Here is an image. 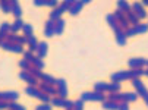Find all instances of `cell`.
<instances>
[{"label": "cell", "instance_id": "48", "mask_svg": "<svg viewBox=\"0 0 148 110\" xmlns=\"http://www.w3.org/2000/svg\"><path fill=\"white\" fill-rule=\"evenodd\" d=\"M145 75H147V76H148V69H147V71H145Z\"/></svg>", "mask_w": 148, "mask_h": 110}, {"label": "cell", "instance_id": "27", "mask_svg": "<svg viewBox=\"0 0 148 110\" xmlns=\"http://www.w3.org/2000/svg\"><path fill=\"white\" fill-rule=\"evenodd\" d=\"M62 13H63V10L57 6L56 9H53L51 12H50V21H53V22H57L59 19H62Z\"/></svg>", "mask_w": 148, "mask_h": 110}, {"label": "cell", "instance_id": "34", "mask_svg": "<svg viewBox=\"0 0 148 110\" xmlns=\"http://www.w3.org/2000/svg\"><path fill=\"white\" fill-rule=\"evenodd\" d=\"M63 30H65V21H63V19H59V21L56 22V35L63 34Z\"/></svg>", "mask_w": 148, "mask_h": 110}, {"label": "cell", "instance_id": "17", "mask_svg": "<svg viewBox=\"0 0 148 110\" xmlns=\"http://www.w3.org/2000/svg\"><path fill=\"white\" fill-rule=\"evenodd\" d=\"M34 5L35 6H49V8H53V9H56L59 6V3L56 0H34Z\"/></svg>", "mask_w": 148, "mask_h": 110}, {"label": "cell", "instance_id": "44", "mask_svg": "<svg viewBox=\"0 0 148 110\" xmlns=\"http://www.w3.org/2000/svg\"><path fill=\"white\" fill-rule=\"evenodd\" d=\"M3 109H9V103L5 100H0V110H3Z\"/></svg>", "mask_w": 148, "mask_h": 110}, {"label": "cell", "instance_id": "30", "mask_svg": "<svg viewBox=\"0 0 148 110\" xmlns=\"http://www.w3.org/2000/svg\"><path fill=\"white\" fill-rule=\"evenodd\" d=\"M73 3H75V0H65V2H62L59 5V8L63 10V13H65V12H69L71 10V8L73 6Z\"/></svg>", "mask_w": 148, "mask_h": 110}, {"label": "cell", "instance_id": "25", "mask_svg": "<svg viewBox=\"0 0 148 110\" xmlns=\"http://www.w3.org/2000/svg\"><path fill=\"white\" fill-rule=\"evenodd\" d=\"M82 8H84V3H82V0H75V3H73V6L71 8V10H69V13L72 15V16H75V15H78L81 10H82Z\"/></svg>", "mask_w": 148, "mask_h": 110}, {"label": "cell", "instance_id": "10", "mask_svg": "<svg viewBox=\"0 0 148 110\" xmlns=\"http://www.w3.org/2000/svg\"><path fill=\"white\" fill-rule=\"evenodd\" d=\"M0 96H2V100L8 101V103H12V101H16L19 94L16 91H3V93H0Z\"/></svg>", "mask_w": 148, "mask_h": 110}, {"label": "cell", "instance_id": "47", "mask_svg": "<svg viewBox=\"0 0 148 110\" xmlns=\"http://www.w3.org/2000/svg\"><path fill=\"white\" fill-rule=\"evenodd\" d=\"M144 101H145V104H147V106H148V94H147V96H145V97H144Z\"/></svg>", "mask_w": 148, "mask_h": 110}, {"label": "cell", "instance_id": "38", "mask_svg": "<svg viewBox=\"0 0 148 110\" xmlns=\"http://www.w3.org/2000/svg\"><path fill=\"white\" fill-rule=\"evenodd\" d=\"M18 65H19V68H21V69H22V71H27V72L31 69V66H32V65H31L29 62H27L25 59L19 60V63H18Z\"/></svg>", "mask_w": 148, "mask_h": 110}, {"label": "cell", "instance_id": "42", "mask_svg": "<svg viewBox=\"0 0 148 110\" xmlns=\"http://www.w3.org/2000/svg\"><path fill=\"white\" fill-rule=\"evenodd\" d=\"M82 109H84V101L81 98L73 101V110H82Z\"/></svg>", "mask_w": 148, "mask_h": 110}, {"label": "cell", "instance_id": "36", "mask_svg": "<svg viewBox=\"0 0 148 110\" xmlns=\"http://www.w3.org/2000/svg\"><path fill=\"white\" fill-rule=\"evenodd\" d=\"M22 31H24V37L32 35V32H34V27H32L31 24H24V28H22Z\"/></svg>", "mask_w": 148, "mask_h": 110}, {"label": "cell", "instance_id": "50", "mask_svg": "<svg viewBox=\"0 0 148 110\" xmlns=\"http://www.w3.org/2000/svg\"><path fill=\"white\" fill-rule=\"evenodd\" d=\"M147 66H148V60H147Z\"/></svg>", "mask_w": 148, "mask_h": 110}, {"label": "cell", "instance_id": "35", "mask_svg": "<svg viewBox=\"0 0 148 110\" xmlns=\"http://www.w3.org/2000/svg\"><path fill=\"white\" fill-rule=\"evenodd\" d=\"M94 91L106 93V91H107V82H97V84L94 85Z\"/></svg>", "mask_w": 148, "mask_h": 110}, {"label": "cell", "instance_id": "15", "mask_svg": "<svg viewBox=\"0 0 148 110\" xmlns=\"http://www.w3.org/2000/svg\"><path fill=\"white\" fill-rule=\"evenodd\" d=\"M6 40H8V41H10V43L19 44V46H22V44H25V43H27V37H19V35L12 34V32L6 37Z\"/></svg>", "mask_w": 148, "mask_h": 110}, {"label": "cell", "instance_id": "43", "mask_svg": "<svg viewBox=\"0 0 148 110\" xmlns=\"http://www.w3.org/2000/svg\"><path fill=\"white\" fill-rule=\"evenodd\" d=\"M37 110H51V104H50V103H49V104L43 103V104H40V106L37 107Z\"/></svg>", "mask_w": 148, "mask_h": 110}, {"label": "cell", "instance_id": "26", "mask_svg": "<svg viewBox=\"0 0 148 110\" xmlns=\"http://www.w3.org/2000/svg\"><path fill=\"white\" fill-rule=\"evenodd\" d=\"M136 98H138L136 93H125V94H122V103H132V101H136Z\"/></svg>", "mask_w": 148, "mask_h": 110}, {"label": "cell", "instance_id": "46", "mask_svg": "<svg viewBox=\"0 0 148 110\" xmlns=\"http://www.w3.org/2000/svg\"><path fill=\"white\" fill-rule=\"evenodd\" d=\"M141 5H142L144 8H145V6H148V0H142V3H141Z\"/></svg>", "mask_w": 148, "mask_h": 110}, {"label": "cell", "instance_id": "49", "mask_svg": "<svg viewBox=\"0 0 148 110\" xmlns=\"http://www.w3.org/2000/svg\"><path fill=\"white\" fill-rule=\"evenodd\" d=\"M0 47H2V41H0Z\"/></svg>", "mask_w": 148, "mask_h": 110}, {"label": "cell", "instance_id": "7", "mask_svg": "<svg viewBox=\"0 0 148 110\" xmlns=\"http://www.w3.org/2000/svg\"><path fill=\"white\" fill-rule=\"evenodd\" d=\"M128 65H129L131 69H142L144 66L147 65V59H142V57H132V59H129Z\"/></svg>", "mask_w": 148, "mask_h": 110}, {"label": "cell", "instance_id": "21", "mask_svg": "<svg viewBox=\"0 0 148 110\" xmlns=\"http://www.w3.org/2000/svg\"><path fill=\"white\" fill-rule=\"evenodd\" d=\"M126 19L129 21L131 27H136V25H139V18L134 13V10H129L128 13H126Z\"/></svg>", "mask_w": 148, "mask_h": 110}, {"label": "cell", "instance_id": "22", "mask_svg": "<svg viewBox=\"0 0 148 110\" xmlns=\"http://www.w3.org/2000/svg\"><path fill=\"white\" fill-rule=\"evenodd\" d=\"M106 21H107V24L110 25V28H112L113 31L117 30V28H120V27H119V22H117V19L114 18L113 13H109L107 16H106Z\"/></svg>", "mask_w": 148, "mask_h": 110}, {"label": "cell", "instance_id": "9", "mask_svg": "<svg viewBox=\"0 0 148 110\" xmlns=\"http://www.w3.org/2000/svg\"><path fill=\"white\" fill-rule=\"evenodd\" d=\"M54 34H56V22L49 19L46 22V27H44V35L46 37H53Z\"/></svg>", "mask_w": 148, "mask_h": 110}, {"label": "cell", "instance_id": "6", "mask_svg": "<svg viewBox=\"0 0 148 110\" xmlns=\"http://www.w3.org/2000/svg\"><path fill=\"white\" fill-rule=\"evenodd\" d=\"M132 85H134V88H135V91H136V94L138 96H141L142 98L148 94V90H147V87L144 85V82L138 78V79H132Z\"/></svg>", "mask_w": 148, "mask_h": 110}, {"label": "cell", "instance_id": "5", "mask_svg": "<svg viewBox=\"0 0 148 110\" xmlns=\"http://www.w3.org/2000/svg\"><path fill=\"white\" fill-rule=\"evenodd\" d=\"M56 88H57V97L66 98V96H68V85H66V81L63 79V78H59V79H57V84H56Z\"/></svg>", "mask_w": 148, "mask_h": 110}, {"label": "cell", "instance_id": "8", "mask_svg": "<svg viewBox=\"0 0 148 110\" xmlns=\"http://www.w3.org/2000/svg\"><path fill=\"white\" fill-rule=\"evenodd\" d=\"M19 79H22V81L28 82V84H29V87H35V85H37V78H35V76H32V75H31L29 72H27V71L19 72Z\"/></svg>", "mask_w": 148, "mask_h": 110}, {"label": "cell", "instance_id": "24", "mask_svg": "<svg viewBox=\"0 0 148 110\" xmlns=\"http://www.w3.org/2000/svg\"><path fill=\"white\" fill-rule=\"evenodd\" d=\"M40 79H43L44 84H49V85H53V87H56V84H57V78H54V76H51L49 74H44V72L41 74Z\"/></svg>", "mask_w": 148, "mask_h": 110}, {"label": "cell", "instance_id": "14", "mask_svg": "<svg viewBox=\"0 0 148 110\" xmlns=\"http://www.w3.org/2000/svg\"><path fill=\"white\" fill-rule=\"evenodd\" d=\"M132 10H134V13H135L139 19H144V18L147 16V12H145V9H144V6H142L141 3H134V5H132Z\"/></svg>", "mask_w": 148, "mask_h": 110}, {"label": "cell", "instance_id": "1", "mask_svg": "<svg viewBox=\"0 0 148 110\" xmlns=\"http://www.w3.org/2000/svg\"><path fill=\"white\" fill-rule=\"evenodd\" d=\"M106 96L104 93H100V91H85L81 94V100L82 101H104Z\"/></svg>", "mask_w": 148, "mask_h": 110}, {"label": "cell", "instance_id": "16", "mask_svg": "<svg viewBox=\"0 0 148 110\" xmlns=\"http://www.w3.org/2000/svg\"><path fill=\"white\" fill-rule=\"evenodd\" d=\"M27 44L29 46V52H37V49H38V44H40V41L37 40V37H34V34L32 35H28L27 37Z\"/></svg>", "mask_w": 148, "mask_h": 110}, {"label": "cell", "instance_id": "37", "mask_svg": "<svg viewBox=\"0 0 148 110\" xmlns=\"http://www.w3.org/2000/svg\"><path fill=\"white\" fill-rule=\"evenodd\" d=\"M35 57H37V56H35V54H34L32 52H29V50H27V52H24V59H25L27 62H29L31 65L34 63V60H35Z\"/></svg>", "mask_w": 148, "mask_h": 110}, {"label": "cell", "instance_id": "11", "mask_svg": "<svg viewBox=\"0 0 148 110\" xmlns=\"http://www.w3.org/2000/svg\"><path fill=\"white\" fill-rule=\"evenodd\" d=\"M47 49H49V44L47 41H40L38 44V49H37V57L40 59H44L47 56Z\"/></svg>", "mask_w": 148, "mask_h": 110}, {"label": "cell", "instance_id": "18", "mask_svg": "<svg viewBox=\"0 0 148 110\" xmlns=\"http://www.w3.org/2000/svg\"><path fill=\"white\" fill-rule=\"evenodd\" d=\"M25 93L28 94V96H31V97H35V98H41V97H43V93H41L40 91V88H37V87H27L25 88Z\"/></svg>", "mask_w": 148, "mask_h": 110}, {"label": "cell", "instance_id": "33", "mask_svg": "<svg viewBox=\"0 0 148 110\" xmlns=\"http://www.w3.org/2000/svg\"><path fill=\"white\" fill-rule=\"evenodd\" d=\"M109 101H114V103H122V94L120 93H110V96H107Z\"/></svg>", "mask_w": 148, "mask_h": 110}, {"label": "cell", "instance_id": "45", "mask_svg": "<svg viewBox=\"0 0 148 110\" xmlns=\"http://www.w3.org/2000/svg\"><path fill=\"white\" fill-rule=\"evenodd\" d=\"M119 110H129V103H120Z\"/></svg>", "mask_w": 148, "mask_h": 110}, {"label": "cell", "instance_id": "29", "mask_svg": "<svg viewBox=\"0 0 148 110\" xmlns=\"http://www.w3.org/2000/svg\"><path fill=\"white\" fill-rule=\"evenodd\" d=\"M119 106H120V103H114V101H109V100L103 101V109H106V110H119Z\"/></svg>", "mask_w": 148, "mask_h": 110}, {"label": "cell", "instance_id": "40", "mask_svg": "<svg viewBox=\"0 0 148 110\" xmlns=\"http://www.w3.org/2000/svg\"><path fill=\"white\" fill-rule=\"evenodd\" d=\"M9 110H25V107L22 104H18L16 101L9 103Z\"/></svg>", "mask_w": 148, "mask_h": 110}, {"label": "cell", "instance_id": "23", "mask_svg": "<svg viewBox=\"0 0 148 110\" xmlns=\"http://www.w3.org/2000/svg\"><path fill=\"white\" fill-rule=\"evenodd\" d=\"M24 24H25V22H24L22 19H15L13 24H10V32H12V34H16L19 30L24 28Z\"/></svg>", "mask_w": 148, "mask_h": 110}, {"label": "cell", "instance_id": "20", "mask_svg": "<svg viewBox=\"0 0 148 110\" xmlns=\"http://www.w3.org/2000/svg\"><path fill=\"white\" fill-rule=\"evenodd\" d=\"M12 2V13L15 15L16 19H21V15H22V8H21V5L16 2V0H10Z\"/></svg>", "mask_w": 148, "mask_h": 110}, {"label": "cell", "instance_id": "13", "mask_svg": "<svg viewBox=\"0 0 148 110\" xmlns=\"http://www.w3.org/2000/svg\"><path fill=\"white\" fill-rule=\"evenodd\" d=\"M114 35H116V43L119 44V46H126V38L128 37H126L123 30H120V28L114 30Z\"/></svg>", "mask_w": 148, "mask_h": 110}, {"label": "cell", "instance_id": "41", "mask_svg": "<svg viewBox=\"0 0 148 110\" xmlns=\"http://www.w3.org/2000/svg\"><path fill=\"white\" fill-rule=\"evenodd\" d=\"M32 76H35V78H41V74H43V72H41L40 69H37V68H34V66H31V69L28 71Z\"/></svg>", "mask_w": 148, "mask_h": 110}, {"label": "cell", "instance_id": "39", "mask_svg": "<svg viewBox=\"0 0 148 110\" xmlns=\"http://www.w3.org/2000/svg\"><path fill=\"white\" fill-rule=\"evenodd\" d=\"M32 66H34V68H37V69H40V71H43V69H44V62H43V59L35 57V60H34Z\"/></svg>", "mask_w": 148, "mask_h": 110}, {"label": "cell", "instance_id": "31", "mask_svg": "<svg viewBox=\"0 0 148 110\" xmlns=\"http://www.w3.org/2000/svg\"><path fill=\"white\" fill-rule=\"evenodd\" d=\"M0 9H2L5 13H12V2L2 0V2H0Z\"/></svg>", "mask_w": 148, "mask_h": 110}, {"label": "cell", "instance_id": "12", "mask_svg": "<svg viewBox=\"0 0 148 110\" xmlns=\"http://www.w3.org/2000/svg\"><path fill=\"white\" fill-rule=\"evenodd\" d=\"M40 91L47 94V96H54V94H57V88L53 87V85H49V84H44L43 82V84L40 85Z\"/></svg>", "mask_w": 148, "mask_h": 110}, {"label": "cell", "instance_id": "2", "mask_svg": "<svg viewBox=\"0 0 148 110\" xmlns=\"http://www.w3.org/2000/svg\"><path fill=\"white\" fill-rule=\"evenodd\" d=\"M112 81L113 82H122V81H126V79H134L132 76V71H119V72H113L110 75Z\"/></svg>", "mask_w": 148, "mask_h": 110}, {"label": "cell", "instance_id": "19", "mask_svg": "<svg viewBox=\"0 0 148 110\" xmlns=\"http://www.w3.org/2000/svg\"><path fill=\"white\" fill-rule=\"evenodd\" d=\"M10 34V24L8 22H3L2 25H0V41H5V38Z\"/></svg>", "mask_w": 148, "mask_h": 110}, {"label": "cell", "instance_id": "4", "mask_svg": "<svg viewBox=\"0 0 148 110\" xmlns=\"http://www.w3.org/2000/svg\"><path fill=\"white\" fill-rule=\"evenodd\" d=\"M2 49H3V50H8V52H12V53H19V54L22 53V54H24L22 46L15 44V43H10V41H8V40L2 41Z\"/></svg>", "mask_w": 148, "mask_h": 110}, {"label": "cell", "instance_id": "32", "mask_svg": "<svg viewBox=\"0 0 148 110\" xmlns=\"http://www.w3.org/2000/svg\"><path fill=\"white\" fill-rule=\"evenodd\" d=\"M120 90V82H107V93H119Z\"/></svg>", "mask_w": 148, "mask_h": 110}, {"label": "cell", "instance_id": "28", "mask_svg": "<svg viewBox=\"0 0 148 110\" xmlns=\"http://www.w3.org/2000/svg\"><path fill=\"white\" fill-rule=\"evenodd\" d=\"M117 9L122 10L123 13H128L129 10H132V6L128 2H125V0H119V2H117Z\"/></svg>", "mask_w": 148, "mask_h": 110}, {"label": "cell", "instance_id": "3", "mask_svg": "<svg viewBox=\"0 0 148 110\" xmlns=\"http://www.w3.org/2000/svg\"><path fill=\"white\" fill-rule=\"evenodd\" d=\"M147 31H148V24H139L136 27L128 28V30L125 31V34H126V37H134L136 34H145Z\"/></svg>", "mask_w": 148, "mask_h": 110}]
</instances>
